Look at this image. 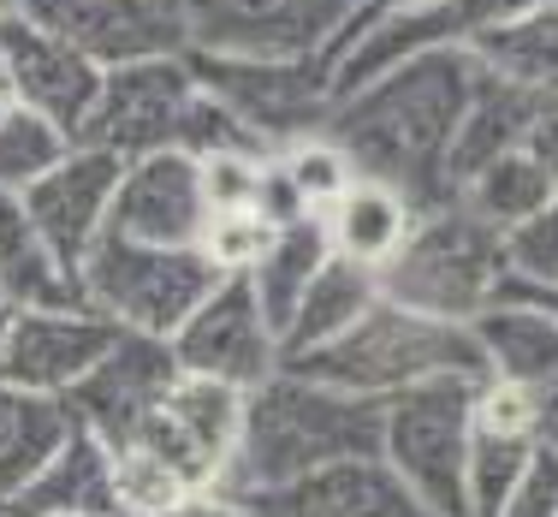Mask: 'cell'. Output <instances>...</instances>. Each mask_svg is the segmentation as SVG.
I'll return each mask as SVG.
<instances>
[{"label": "cell", "instance_id": "6da1fadb", "mask_svg": "<svg viewBox=\"0 0 558 517\" xmlns=\"http://www.w3.org/2000/svg\"><path fill=\"white\" fill-rule=\"evenodd\" d=\"M475 65L470 48H440V55H416L392 72L368 77V84L344 89L327 113V137L351 155L363 179L398 184L416 208L451 203V143H458L463 108L475 96Z\"/></svg>", "mask_w": 558, "mask_h": 517}, {"label": "cell", "instance_id": "7a4b0ae2", "mask_svg": "<svg viewBox=\"0 0 558 517\" xmlns=\"http://www.w3.org/2000/svg\"><path fill=\"white\" fill-rule=\"evenodd\" d=\"M380 422H387V399H363V393L315 381L286 363L274 381L250 393L244 441H238L226 488L262 494V488L322 470V464L380 453Z\"/></svg>", "mask_w": 558, "mask_h": 517}, {"label": "cell", "instance_id": "3957f363", "mask_svg": "<svg viewBox=\"0 0 558 517\" xmlns=\"http://www.w3.org/2000/svg\"><path fill=\"white\" fill-rule=\"evenodd\" d=\"M291 369L333 381V387H351L363 399H392V393L428 387V381H487V357L470 322L416 315L392 298H380L351 334L298 357Z\"/></svg>", "mask_w": 558, "mask_h": 517}, {"label": "cell", "instance_id": "277c9868", "mask_svg": "<svg viewBox=\"0 0 558 517\" xmlns=\"http://www.w3.org/2000/svg\"><path fill=\"white\" fill-rule=\"evenodd\" d=\"M505 280H511L505 232L487 227L463 196H451L416 215L404 250L380 268V298L440 322H475L505 298Z\"/></svg>", "mask_w": 558, "mask_h": 517}, {"label": "cell", "instance_id": "5b68a950", "mask_svg": "<svg viewBox=\"0 0 558 517\" xmlns=\"http://www.w3.org/2000/svg\"><path fill=\"white\" fill-rule=\"evenodd\" d=\"M226 280L203 244H143L125 232H101L77 262L84 303L119 322L125 334L172 339L196 315V303Z\"/></svg>", "mask_w": 558, "mask_h": 517}, {"label": "cell", "instance_id": "8992f818", "mask_svg": "<svg viewBox=\"0 0 558 517\" xmlns=\"http://www.w3.org/2000/svg\"><path fill=\"white\" fill-rule=\"evenodd\" d=\"M475 441V381H428L387 399L380 422V458L398 470V482L416 494L428 517H470L463 464Z\"/></svg>", "mask_w": 558, "mask_h": 517}, {"label": "cell", "instance_id": "52a82bcc", "mask_svg": "<svg viewBox=\"0 0 558 517\" xmlns=\"http://www.w3.org/2000/svg\"><path fill=\"white\" fill-rule=\"evenodd\" d=\"M196 84L215 96L256 131L262 143H274V155L298 137H315L327 125L339 101L333 60L327 55H196Z\"/></svg>", "mask_w": 558, "mask_h": 517}, {"label": "cell", "instance_id": "ba28073f", "mask_svg": "<svg viewBox=\"0 0 558 517\" xmlns=\"http://www.w3.org/2000/svg\"><path fill=\"white\" fill-rule=\"evenodd\" d=\"M196 55H327L351 43L363 0H179Z\"/></svg>", "mask_w": 558, "mask_h": 517}, {"label": "cell", "instance_id": "9c48e42d", "mask_svg": "<svg viewBox=\"0 0 558 517\" xmlns=\"http://www.w3.org/2000/svg\"><path fill=\"white\" fill-rule=\"evenodd\" d=\"M244 417H250V387L184 369L161 399V410L143 417L131 441L155 446L191 488H226L238 441H244Z\"/></svg>", "mask_w": 558, "mask_h": 517}, {"label": "cell", "instance_id": "30bf717a", "mask_svg": "<svg viewBox=\"0 0 558 517\" xmlns=\"http://www.w3.org/2000/svg\"><path fill=\"white\" fill-rule=\"evenodd\" d=\"M191 96H196L191 55H155V60L113 65V72L101 77V101H96V113H89V125L77 143H96V149L119 155V161L172 149Z\"/></svg>", "mask_w": 558, "mask_h": 517}, {"label": "cell", "instance_id": "8fae6325", "mask_svg": "<svg viewBox=\"0 0 558 517\" xmlns=\"http://www.w3.org/2000/svg\"><path fill=\"white\" fill-rule=\"evenodd\" d=\"M172 357L191 375H220L256 393L262 381H274L286 369V339L268 322L250 274H226V280L196 303V315L172 334Z\"/></svg>", "mask_w": 558, "mask_h": 517}, {"label": "cell", "instance_id": "7c38bea8", "mask_svg": "<svg viewBox=\"0 0 558 517\" xmlns=\"http://www.w3.org/2000/svg\"><path fill=\"white\" fill-rule=\"evenodd\" d=\"M523 7H541V0H428V7L392 12V19H375L351 36V43L333 55V84L339 96L368 77L392 72V65L416 60V55H440V48H470L482 31L517 19Z\"/></svg>", "mask_w": 558, "mask_h": 517}, {"label": "cell", "instance_id": "4fadbf2b", "mask_svg": "<svg viewBox=\"0 0 558 517\" xmlns=\"http://www.w3.org/2000/svg\"><path fill=\"white\" fill-rule=\"evenodd\" d=\"M19 12L89 55L101 72L155 55H191L179 0H19Z\"/></svg>", "mask_w": 558, "mask_h": 517}, {"label": "cell", "instance_id": "5bb4252c", "mask_svg": "<svg viewBox=\"0 0 558 517\" xmlns=\"http://www.w3.org/2000/svg\"><path fill=\"white\" fill-rule=\"evenodd\" d=\"M125 339V327L108 322L89 303H65V310H19L7 327V345H0V381L31 393H65Z\"/></svg>", "mask_w": 558, "mask_h": 517}, {"label": "cell", "instance_id": "9a60e30c", "mask_svg": "<svg viewBox=\"0 0 558 517\" xmlns=\"http://www.w3.org/2000/svg\"><path fill=\"white\" fill-rule=\"evenodd\" d=\"M0 72L12 77L19 108H36L43 119L65 125L72 137H84L89 113L101 101V77H108L89 55H77L72 43H60L54 31L31 24L24 12L0 19Z\"/></svg>", "mask_w": 558, "mask_h": 517}, {"label": "cell", "instance_id": "2e32d148", "mask_svg": "<svg viewBox=\"0 0 558 517\" xmlns=\"http://www.w3.org/2000/svg\"><path fill=\"white\" fill-rule=\"evenodd\" d=\"M215 227V203L203 184V161L184 149H155L137 155L119 172L113 191V227L143 244H203Z\"/></svg>", "mask_w": 558, "mask_h": 517}, {"label": "cell", "instance_id": "e0dca14e", "mask_svg": "<svg viewBox=\"0 0 558 517\" xmlns=\"http://www.w3.org/2000/svg\"><path fill=\"white\" fill-rule=\"evenodd\" d=\"M179 375H184V369H179V357H172V339L125 334L72 393H65V405H72L77 422H89L101 441L119 446V441L137 434L143 417L161 410V399L172 393V381H179Z\"/></svg>", "mask_w": 558, "mask_h": 517}, {"label": "cell", "instance_id": "ac0fdd59", "mask_svg": "<svg viewBox=\"0 0 558 517\" xmlns=\"http://www.w3.org/2000/svg\"><path fill=\"white\" fill-rule=\"evenodd\" d=\"M119 172H125L119 155L96 149V143H77V149L65 155L48 179H36L31 191L19 196V203L31 208V220L43 227V238L60 250L65 262H72V268L89 256V244L113 227Z\"/></svg>", "mask_w": 558, "mask_h": 517}, {"label": "cell", "instance_id": "d6986e66", "mask_svg": "<svg viewBox=\"0 0 558 517\" xmlns=\"http://www.w3.org/2000/svg\"><path fill=\"white\" fill-rule=\"evenodd\" d=\"M244 500L256 506V517H428L380 453L322 464L298 482L262 488Z\"/></svg>", "mask_w": 558, "mask_h": 517}, {"label": "cell", "instance_id": "ffe728a7", "mask_svg": "<svg viewBox=\"0 0 558 517\" xmlns=\"http://www.w3.org/2000/svg\"><path fill=\"white\" fill-rule=\"evenodd\" d=\"M7 506L19 517H125L113 488V441H101L89 422H72L60 453Z\"/></svg>", "mask_w": 558, "mask_h": 517}, {"label": "cell", "instance_id": "44dd1931", "mask_svg": "<svg viewBox=\"0 0 558 517\" xmlns=\"http://www.w3.org/2000/svg\"><path fill=\"white\" fill-rule=\"evenodd\" d=\"M470 327L482 339V357H487V375L494 381H511V387H529V393L558 387V322L541 303L505 291L494 310H482Z\"/></svg>", "mask_w": 558, "mask_h": 517}, {"label": "cell", "instance_id": "7402d4cb", "mask_svg": "<svg viewBox=\"0 0 558 517\" xmlns=\"http://www.w3.org/2000/svg\"><path fill=\"white\" fill-rule=\"evenodd\" d=\"M0 298L12 310H65L84 303L77 268L43 238L19 196H0Z\"/></svg>", "mask_w": 558, "mask_h": 517}, {"label": "cell", "instance_id": "603a6c76", "mask_svg": "<svg viewBox=\"0 0 558 517\" xmlns=\"http://www.w3.org/2000/svg\"><path fill=\"white\" fill-rule=\"evenodd\" d=\"M416 215H422V208L410 203L398 184L363 179V172H356V179L344 184L333 203L322 208L333 250H339V256H351V262H363V268H375V274L387 268L398 250H404V238H410V227H416Z\"/></svg>", "mask_w": 558, "mask_h": 517}, {"label": "cell", "instance_id": "cb8c5ba5", "mask_svg": "<svg viewBox=\"0 0 558 517\" xmlns=\"http://www.w3.org/2000/svg\"><path fill=\"white\" fill-rule=\"evenodd\" d=\"M375 303H380V274L333 250V256H327V268L310 280V291H303L298 315L286 322V363H298V357L333 345L339 334H351V327L363 322Z\"/></svg>", "mask_w": 558, "mask_h": 517}, {"label": "cell", "instance_id": "d4e9b609", "mask_svg": "<svg viewBox=\"0 0 558 517\" xmlns=\"http://www.w3.org/2000/svg\"><path fill=\"white\" fill-rule=\"evenodd\" d=\"M541 101H547V96H529V89L505 84V77H494V72L475 77V96H470V108H463L458 143H451V184L475 179L487 161L523 149L529 125H535V113H541Z\"/></svg>", "mask_w": 558, "mask_h": 517}, {"label": "cell", "instance_id": "484cf974", "mask_svg": "<svg viewBox=\"0 0 558 517\" xmlns=\"http://www.w3.org/2000/svg\"><path fill=\"white\" fill-rule=\"evenodd\" d=\"M72 405L54 393H31L0 381V506L60 453V441L72 434Z\"/></svg>", "mask_w": 558, "mask_h": 517}, {"label": "cell", "instance_id": "4316f807", "mask_svg": "<svg viewBox=\"0 0 558 517\" xmlns=\"http://www.w3.org/2000/svg\"><path fill=\"white\" fill-rule=\"evenodd\" d=\"M470 55H475L482 72L529 89V96H558V0L523 7L517 19L482 31L470 43Z\"/></svg>", "mask_w": 558, "mask_h": 517}, {"label": "cell", "instance_id": "83f0119b", "mask_svg": "<svg viewBox=\"0 0 558 517\" xmlns=\"http://www.w3.org/2000/svg\"><path fill=\"white\" fill-rule=\"evenodd\" d=\"M327 256H333L327 220L310 215V220H291V227H279L274 244L262 250V262L250 268V286H256L268 322L279 327V339H286V322L298 315V303H303V291H310V280L327 268Z\"/></svg>", "mask_w": 558, "mask_h": 517}, {"label": "cell", "instance_id": "f1b7e54d", "mask_svg": "<svg viewBox=\"0 0 558 517\" xmlns=\"http://www.w3.org/2000/svg\"><path fill=\"white\" fill-rule=\"evenodd\" d=\"M458 196L487 220V227L517 232L523 220H535L541 208L558 196V179H553V172L541 167L529 149H511V155H499V161H487L475 179H463Z\"/></svg>", "mask_w": 558, "mask_h": 517}, {"label": "cell", "instance_id": "f546056e", "mask_svg": "<svg viewBox=\"0 0 558 517\" xmlns=\"http://www.w3.org/2000/svg\"><path fill=\"white\" fill-rule=\"evenodd\" d=\"M535 434H511V429H482L475 422L470 464H463V494H470V517H499L511 506L517 482L535 464Z\"/></svg>", "mask_w": 558, "mask_h": 517}, {"label": "cell", "instance_id": "4dcf8cb0", "mask_svg": "<svg viewBox=\"0 0 558 517\" xmlns=\"http://www.w3.org/2000/svg\"><path fill=\"white\" fill-rule=\"evenodd\" d=\"M77 149V137L36 108H12L0 119V196H24L36 179H48L65 155Z\"/></svg>", "mask_w": 558, "mask_h": 517}, {"label": "cell", "instance_id": "1f68e13d", "mask_svg": "<svg viewBox=\"0 0 558 517\" xmlns=\"http://www.w3.org/2000/svg\"><path fill=\"white\" fill-rule=\"evenodd\" d=\"M113 488H119V512L125 517H161L184 494H196L172 464L143 441H119L113 446Z\"/></svg>", "mask_w": 558, "mask_h": 517}, {"label": "cell", "instance_id": "d6a6232c", "mask_svg": "<svg viewBox=\"0 0 558 517\" xmlns=\"http://www.w3.org/2000/svg\"><path fill=\"white\" fill-rule=\"evenodd\" d=\"M274 161L286 167V179L303 191V203H310L315 215H322V208L333 203V196L344 191V184L356 179L351 155H344L339 143L327 137V131H315V137H298V143H286V149H279Z\"/></svg>", "mask_w": 558, "mask_h": 517}, {"label": "cell", "instance_id": "836d02e7", "mask_svg": "<svg viewBox=\"0 0 558 517\" xmlns=\"http://www.w3.org/2000/svg\"><path fill=\"white\" fill-rule=\"evenodd\" d=\"M505 262H511L517 286H558V196L535 220L505 232Z\"/></svg>", "mask_w": 558, "mask_h": 517}, {"label": "cell", "instance_id": "e575fe53", "mask_svg": "<svg viewBox=\"0 0 558 517\" xmlns=\"http://www.w3.org/2000/svg\"><path fill=\"white\" fill-rule=\"evenodd\" d=\"M274 232H279V227H268L256 208H238V215H215V227H208L203 250L220 262V274H250V268L262 262V250L274 244Z\"/></svg>", "mask_w": 558, "mask_h": 517}, {"label": "cell", "instance_id": "d590c367", "mask_svg": "<svg viewBox=\"0 0 558 517\" xmlns=\"http://www.w3.org/2000/svg\"><path fill=\"white\" fill-rule=\"evenodd\" d=\"M274 155H208L203 161V184H208V203L215 215H238V208H256V191H262V172H268Z\"/></svg>", "mask_w": 558, "mask_h": 517}, {"label": "cell", "instance_id": "8d00e7d4", "mask_svg": "<svg viewBox=\"0 0 558 517\" xmlns=\"http://www.w3.org/2000/svg\"><path fill=\"white\" fill-rule=\"evenodd\" d=\"M499 517H558V446H535V464Z\"/></svg>", "mask_w": 558, "mask_h": 517}, {"label": "cell", "instance_id": "74e56055", "mask_svg": "<svg viewBox=\"0 0 558 517\" xmlns=\"http://www.w3.org/2000/svg\"><path fill=\"white\" fill-rule=\"evenodd\" d=\"M161 517H256V506L244 494H232V488H196Z\"/></svg>", "mask_w": 558, "mask_h": 517}, {"label": "cell", "instance_id": "f35d334b", "mask_svg": "<svg viewBox=\"0 0 558 517\" xmlns=\"http://www.w3.org/2000/svg\"><path fill=\"white\" fill-rule=\"evenodd\" d=\"M523 149L558 179V96L541 101V113H535V125H529V143H523Z\"/></svg>", "mask_w": 558, "mask_h": 517}, {"label": "cell", "instance_id": "ab89813d", "mask_svg": "<svg viewBox=\"0 0 558 517\" xmlns=\"http://www.w3.org/2000/svg\"><path fill=\"white\" fill-rule=\"evenodd\" d=\"M410 7H428V0H363V19H356V31L363 24H375V19H392V12H410ZM351 31V36H356Z\"/></svg>", "mask_w": 558, "mask_h": 517}, {"label": "cell", "instance_id": "60d3db41", "mask_svg": "<svg viewBox=\"0 0 558 517\" xmlns=\"http://www.w3.org/2000/svg\"><path fill=\"white\" fill-rule=\"evenodd\" d=\"M505 291H511V298H529V303H541V310H547L553 322H558V286H517V280H505Z\"/></svg>", "mask_w": 558, "mask_h": 517}, {"label": "cell", "instance_id": "b9f144b4", "mask_svg": "<svg viewBox=\"0 0 558 517\" xmlns=\"http://www.w3.org/2000/svg\"><path fill=\"white\" fill-rule=\"evenodd\" d=\"M535 434H541V446H558V387L541 393V422H535Z\"/></svg>", "mask_w": 558, "mask_h": 517}, {"label": "cell", "instance_id": "7bdbcfd3", "mask_svg": "<svg viewBox=\"0 0 558 517\" xmlns=\"http://www.w3.org/2000/svg\"><path fill=\"white\" fill-rule=\"evenodd\" d=\"M12 108H19V96H12V77H7V72H0V119H7Z\"/></svg>", "mask_w": 558, "mask_h": 517}, {"label": "cell", "instance_id": "ee69618b", "mask_svg": "<svg viewBox=\"0 0 558 517\" xmlns=\"http://www.w3.org/2000/svg\"><path fill=\"white\" fill-rule=\"evenodd\" d=\"M12 315H19V310H12L7 298H0V345H7V327H12Z\"/></svg>", "mask_w": 558, "mask_h": 517}, {"label": "cell", "instance_id": "f6af8a7d", "mask_svg": "<svg viewBox=\"0 0 558 517\" xmlns=\"http://www.w3.org/2000/svg\"><path fill=\"white\" fill-rule=\"evenodd\" d=\"M7 12H19V0H0V19H7Z\"/></svg>", "mask_w": 558, "mask_h": 517}, {"label": "cell", "instance_id": "bcb514c9", "mask_svg": "<svg viewBox=\"0 0 558 517\" xmlns=\"http://www.w3.org/2000/svg\"><path fill=\"white\" fill-rule=\"evenodd\" d=\"M0 517H19V512H12V506H0Z\"/></svg>", "mask_w": 558, "mask_h": 517}]
</instances>
